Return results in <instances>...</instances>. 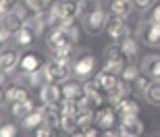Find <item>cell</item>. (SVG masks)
Returning <instances> with one entry per match:
<instances>
[{
    "instance_id": "9c48e42d",
    "label": "cell",
    "mask_w": 160,
    "mask_h": 137,
    "mask_svg": "<svg viewBox=\"0 0 160 137\" xmlns=\"http://www.w3.org/2000/svg\"><path fill=\"white\" fill-rule=\"evenodd\" d=\"M56 12L60 15V19L65 21V27H67L79 17V2L77 0H65L56 6Z\"/></svg>"
},
{
    "instance_id": "7402d4cb",
    "label": "cell",
    "mask_w": 160,
    "mask_h": 137,
    "mask_svg": "<svg viewBox=\"0 0 160 137\" xmlns=\"http://www.w3.org/2000/svg\"><path fill=\"white\" fill-rule=\"evenodd\" d=\"M6 100H8V104H12V102L29 100V95H27V90H25V87H21V85H11V87L6 90Z\"/></svg>"
},
{
    "instance_id": "4316f807",
    "label": "cell",
    "mask_w": 160,
    "mask_h": 137,
    "mask_svg": "<svg viewBox=\"0 0 160 137\" xmlns=\"http://www.w3.org/2000/svg\"><path fill=\"white\" fill-rule=\"evenodd\" d=\"M96 8H100V0H79V17L81 19L92 15Z\"/></svg>"
},
{
    "instance_id": "ba28073f",
    "label": "cell",
    "mask_w": 160,
    "mask_h": 137,
    "mask_svg": "<svg viewBox=\"0 0 160 137\" xmlns=\"http://www.w3.org/2000/svg\"><path fill=\"white\" fill-rule=\"evenodd\" d=\"M40 98H42V104H60V100L65 98L62 85L60 83H44L40 87Z\"/></svg>"
},
{
    "instance_id": "30bf717a",
    "label": "cell",
    "mask_w": 160,
    "mask_h": 137,
    "mask_svg": "<svg viewBox=\"0 0 160 137\" xmlns=\"http://www.w3.org/2000/svg\"><path fill=\"white\" fill-rule=\"evenodd\" d=\"M19 60H21V54L15 48H0V69L4 73L15 71L19 66Z\"/></svg>"
},
{
    "instance_id": "60d3db41",
    "label": "cell",
    "mask_w": 160,
    "mask_h": 137,
    "mask_svg": "<svg viewBox=\"0 0 160 137\" xmlns=\"http://www.w3.org/2000/svg\"><path fill=\"white\" fill-rule=\"evenodd\" d=\"M150 21L156 25H160V4H156L154 8H152V12H150Z\"/></svg>"
},
{
    "instance_id": "6da1fadb",
    "label": "cell",
    "mask_w": 160,
    "mask_h": 137,
    "mask_svg": "<svg viewBox=\"0 0 160 137\" xmlns=\"http://www.w3.org/2000/svg\"><path fill=\"white\" fill-rule=\"evenodd\" d=\"M79 42V33L75 29V25H67V27H52L48 33V48L56 52L62 46H71V44Z\"/></svg>"
},
{
    "instance_id": "f35d334b",
    "label": "cell",
    "mask_w": 160,
    "mask_h": 137,
    "mask_svg": "<svg viewBox=\"0 0 160 137\" xmlns=\"http://www.w3.org/2000/svg\"><path fill=\"white\" fill-rule=\"evenodd\" d=\"M152 4H154V0H133V6H137L139 11H148L152 8Z\"/></svg>"
},
{
    "instance_id": "4dcf8cb0",
    "label": "cell",
    "mask_w": 160,
    "mask_h": 137,
    "mask_svg": "<svg viewBox=\"0 0 160 137\" xmlns=\"http://www.w3.org/2000/svg\"><path fill=\"white\" fill-rule=\"evenodd\" d=\"M123 60H125V58H121V60H106V62H104V69H102V71L112 73V75H121V71L125 69Z\"/></svg>"
},
{
    "instance_id": "603a6c76",
    "label": "cell",
    "mask_w": 160,
    "mask_h": 137,
    "mask_svg": "<svg viewBox=\"0 0 160 137\" xmlns=\"http://www.w3.org/2000/svg\"><path fill=\"white\" fill-rule=\"evenodd\" d=\"M143 95H146V100H148L152 106H160V79H154V81L150 83V87L143 91Z\"/></svg>"
},
{
    "instance_id": "3957f363",
    "label": "cell",
    "mask_w": 160,
    "mask_h": 137,
    "mask_svg": "<svg viewBox=\"0 0 160 137\" xmlns=\"http://www.w3.org/2000/svg\"><path fill=\"white\" fill-rule=\"evenodd\" d=\"M106 33L112 42L121 44L125 37H129V25L125 23V17H119V15H110L106 21Z\"/></svg>"
},
{
    "instance_id": "7c38bea8",
    "label": "cell",
    "mask_w": 160,
    "mask_h": 137,
    "mask_svg": "<svg viewBox=\"0 0 160 137\" xmlns=\"http://www.w3.org/2000/svg\"><path fill=\"white\" fill-rule=\"evenodd\" d=\"M96 69V58L92 54H83L81 58L75 60V65H73V73L77 75V77H89Z\"/></svg>"
},
{
    "instance_id": "ac0fdd59",
    "label": "cell",
    "mask_w": 160,
    "mask_h": 137,
    "mask_svg": "<svg viewBox=\"0 0 160 137\" xmlns=\"http://www.w3.org/2000/svg\"><path fill=\"white\" fill-rule=\"evenodd\" d=\"M62 94H65V98H75V100H79V98L85 95V91H83L81 83H77V81H69V79H67L65 83H62Z\"/></svg>"
},
{
    "instance_id": "e0dca14e",
    "label": "cell",
    "mask_w": 160,
    "mask_h": 137,
    "mask_svg": "<svg viewBox=\"0 0 160 137\" xmlns=\"http://www.w3.org/2000/svg\"><path fill=\"white\" fill-rule=\"evenodd\" d=\"M31 110H36L33 108V102L31 100H23V102H12L11 104V114L12 116H17V119H23Z\"/></svg>"
},
{
    "instance_id": "8992f818",
    "label": "cell",
    "mask_w": 160,
    "mask_h": 137,
    "mask_svg": "<svg viewBox=\"0 0 160 137\" xmlns=\"http://www.w3.org/2000/svg\"><path fill=\"white\" fill-rule=\"evenodd\" d=\"M25 21H27V19H25V11H21V8H12L11 12H6V15L0 17V25H2L11 36H15V33L23 27Z\"/></svg>"
},
{
    "instance_id": "44dd1931",
    "label": "cell",
    "mask_w": 160,
    "mask_h": 137,
    "mask_svg": "<svg viewBox=\"0 0 160 137\" xmlns=\"http://www.w3.org/2000/svg\"><path fill=\"white\" fill-rule=\"evenodd\" d=\"M114 108H117V114H119V116H125V114H137V112H139V104L133 102V100H129V98L121 100Z\"/></svg>"
},
{
    "instance_id": "ffe728a7",
    "label": "cell",
    "mask_w": 160,
    "mask_h": 137,
    "mask_svg": "<svg viewBox=\"0 0 160 137\" xmlns=\"http://www.w3.org/2000/svg\"><path fill=\"white\" fill-rule=\"evenodd\" d=\"M40 125H44V110H31L27 116H23L25 129H38Z\"/></svg>"
},
{
    "instance_id": "1f68e13d",
    "label": "cell",
    "mask_w": 160,
    "mask_h": 137,
    "mask_svg": "<svg viewBox=\"0 0 160 137\" xmlns=\"http://www.w3.org/2000/svg\"><path fill=\"white\" fill-rule=\"evenodd\" d=\"M54 58L60 60V62H71V58H73V44H71V46L58 48V50L54 52Z\"/></svg>"
},
{
    "instance_id": "9a60e30c",
    "label": "cell",
    "mask_w": 160,
    "mask_h": 137,
    "mask_svg": "<svg viewBox=\"0 0 160 137\" xmlns=\"http://www.w3.org/2000/svg\"><path fill=\"white\" fill-rule=\"evenodd\" d=\"M96 120L102 129H112L114 123H117V110L114 108H100L96 114Z\"/></svg>"
},
{
    "instance_id": "484cf974",
    "label": "cell",
    "mask_w": 160,
    "mask_h": 137,
    "mask_svg": "<svg viewBox=\"0 0 160 137\" xmlns=\"http://www.w3.org/2000/svg\"><path fill=\"white\" fill-rule=\"evenodd\" d=\"M60 129L65 133H79V125H77V116L75 114H62V120H60Z\"/></svg>"
},
{
    "instance_id": "b9f144b4",
    "label": "cell",
    "mask_w": 160,
    "mask_h": 137,
    "mask_svg": "<svg viewBox=\"0 0 160 137\" xmlns=\"http://www.w3.org/2000/svg\"><path fill=\"white\" fill-rule=\"evenodd\" d=\"M8 37H11V33H8V31L0 25V46H4V44L8 42Z\"/></svg>"
},
{
    "instance_id": "f1b7e54d",
    "label": "cell",
    "mask_w": 160,
    "mask_h": 137,
    "mask_svg": "<svg viewBox=\"0 0 160 137\" xmlns=\"http://www.w3.org/2000/svg\"><path fill=\"white\" fill-rule=\"evenodd\" d=\"M104 56H106V60H121L125 58V54H123V48H121V44L112 42L110 46L104 50Z\"/></svg>"
},
{
    "instance_id": "d6a6232c",
    "label": "cell",
    "mask_w": 160,
    "mask_h": 137,
    "mask_svg": "<svg viewBox=\"0 0 160 137\" xmlns=\"http://www.w3.org/2000/svg\"><path fill=\"white\" fill-rule=\"evenodd\" d=\"M25 6H27V8H31L33 12L48 11V4H46V0H25Z\"/></svg>"
},
{
    "instance_id": "cb8c5ba5",
    "label": "cell",
    "mask_w": 160,
    "mask_h": 137,
    "mask_svg": "<svg viewBox=\"0 0 160 137\" xmlns=\"http://www.w3.org/2000/svg\"><path fill=\"white\" fill-rule=\"evenodd\" d=\"M133 8V4L129 2H121V0H110V4H108V11L110 15H119V17H127Z\"/></svg>"
},
{
    "instance_id": "2e32d148",
    "label": "cell",
    "mask_w": 160,
    "mask_h": 137,
    "mask_svg": "<svg viewBox=\"0 0 160 137\" xmlns=\"http://www.w3.org/2000/svg\"><path fill=\"white\" fill-rule=\"evenodd\" d=\"M143 73L150 79H160V56H146V60H143Z\"/></svg>"
},
{
    "instance_id": "277c9868",
    "label": "cell",
    "mask_w": 160,
    "mask_h": 137,
    "mask_svg": "<svg viewBox=\"0 0 160 137\" xmlns=\"http://www.w3.org/2000/svg\"><path fill=\"white\" fill-rule=\"evenodd\" d=\"M106 21H108V15L104 8H96L92 15H88V17L83 19V27H85V31L88 33H92V36H98V33H102V31L106 29Z\"/></svg>"
},
{
    "instance_id": "8fae6325",
    "label": "cell",
    "mask_w": 160,
    "mask_h": 137,
    "mask_svg": "<svg viewBox=\"0 0 160 137\" xmlns=\"http://www.w3.org/2000/svg\"><path fill=\"white\" fill-rule=\"evenodd\" d=\"M139 36L146 46H160V25L152 23V21L143 23L139 29Z\"/></svg>"
},
{
    "instance_id": "7bdbcfd3",
    "label": "cell",
    "mask_w": 160,
    "mask_h": 137,
    "mask_svg": "<svg viewBox=\"0 0 160 137\" xmlns=\"http://www.w3.org/2000/svg\"><path fill=\"white\" fill-rule=\"evenodd\" d=\"M81 135H85V137H96V135H98V131H96L94 127H85V129H81Z\"/></svg>"
},
{
    "instance_id": "5bb4252c",
    "label": "cell",
    "mask_w": 160,
    "mask_h": 137,
    "mask_svg": "<svg viewBox=\"0 0 160 137\" xmlns=\"http://www.w3.org/2000/svg\"><path fill=\"white\" fill-rule=\"evenodd\" d=\"M19 69L23 73H33V71H40L42 69V56L36 52H25L23 56H21V60H19Z\"/></svg>"
},
{
    "instance_id": "836d02e7",
    "label": "cell",
    "mask_w": 160,
    "mask_h": 137,
    "mask_svg": "<svg viewBox=\"0 0 160 137\" xmlns=\"http://www.w3.org/2000/svg\"><path fill=\"white\" fill-rule=\"evenodd\" d=\"M83 91H85V95H94V94H100V85H98V81L96 79H92V81H88V83H83ZM104 94V91H102Z\"/></svg>"
},
{
    "instance_id": "ab89813d",
    "label": "cell",
    "mask_w": 160,
    "mask_h": 137,
    "mask_svg": "<svg viewBox=\"0 0 160 137\" xmlns=\"http://www.w3.org/2000/svg\"><path fill=\"white\" fill-rule=\"evenodd\" d=\"M52 133H54V129H50L48 125H40V127L36 129V135H38V137H50Z\"/></svg>"
},
{
    "instance_id": "e575fe53",
    "label": "cell",
    "mask_w": 160,
    "mask_h": 137,
    "mask_svg": "<svg viewBox=\"0 0 160 137\" xmlns=\"http://www.w3.org/2000/svg\"><path fill=\"white\" fill-rule=\"evenodd\" d=\"M88 98V106L94 110V108H100L102 106V102H104V95H102V91L100 94H94V95H85Z\"/></svg>"
},
{
    "instance_id": "4fadbf2b",
    "label": "cell",
    "mask_w": 160,
    "mask_h": 137,
    "mask_svg": "<svg viewBox=\"0 0 160 137\" xmlns=\"http://www.w3.org/2000/svg\"><path fill=\"white\" fill-rule=\"evenodd\" d=\"M129 95H131V87H129V83H127V81H123V79H121L114 87H110V90L106 91V98L110 100V104H112V106H117L121 100L129 98Z\"/></svg>"
},
{
    "instance_id": "8d00e7d4",
    "label": "cell",
    "mask_w": 160,
    "mask_h": 137,
    "mask_svg": "<svg viewBox=\"0 0 160 137\" xmlns=\"http://www.w3.org/2000/svg\"><path fill=\"white\" fill-rule=\"evenodd\" d=\"M15 135H17V127L15 125H8L6 123V125L0 127V137H15Z\"/></svg>"
},
{
    "instance_id": "f546056e",
    "label": "cell",
    "mask_w": 160,
    "mask_h": 137,
    "mask_svg": "<svg viewBox=\"0 0 160 137\" xmlns=\"http://www.w3.org/2000/svg\"><path fill=\"white\" fill-rule=\"evenodd\" d=\"M121 77H123V81H127V83H135V79L139 77V69H137L135 65H127L121 71Z\"/></svg>"
},
{
    "instance_id": "5b68a950",
    "label": "cell",
    "mask_w": 160,
    "mask_h": 137,
    "mask_svg": "<svg viewBox=\"0 0 160 137\" xmlns=\"http://www.w3.org/2000/svg\"><path fill=\"white\" fill-rule=\"evenodd\" d=\"M40 33L42 31H40V25L36 23V19H33V21H25L23 27L15 33V42H17L19 46H23V48H29L31 44L38 40Z\"/></svg>"
},
{
    "instance_id": "d590c367",
    "label": "cell",
    "mask_w": 160,
    "mask_h": 137,
    "mask_svg": "<svg viewBox=\"0 0 160 137\" xmlns=\"http://www.w3.org/2000/svg\"><path fill=\"white\" fill-rule=\"evenodd\" d=\"M12 8H17V0H0V17L11 12Z\"/></svg>"
},
{
    "instance_id": "bcb514c9",
    "label": "cell",
    "mask_w": 160,
    "mask_h": 137,
    "mask_svg": "<svg viewBox=\"0 0 160 137\" xmlns=\"http://www.w3.org/2000/svg\"><path fill=\"white\" fill-rule=\"evenodd\" d=\"M54 2H56V0H46V4H48V6H52Z\"/></svg>"
},
{
    "instance_id": "83f0119b",
    "label": "cell",
    "mask_w": 160,
    "mask_h": 137,
    "mask_svg": "<svg viewBox=\"0 0 160 137\" xmlns=\"http://www.w3.org/2000/svg\"><path fill=\"white\" fill-rule=\"evenodd\" d=\"M75 116H77L79 129H85V127H89V125H92V120H94V110H92V108H85V110H79Z\"/></svg>"
},
{
    "instance_id": "7a4b0ae2",
    "label": "cell",
    "mask_w": 160,
    "mask_h": 137,
    "mask_svg": "<svg viewBox=\"0 0 160 137\" xmlns=\"http://www.w3.org/2000/svg\"><path fill=\"white\" fill-rule=\"evenodd\" d=\"M44 73H46V81L48 83H65L67 79L73 75V66L71 62H60V60H50L44 66Z\"/></svg>"
},
{
    "instance_id": "52a82bcc",
    "label": "cell",
    "mask_w": 160,
    "mask_h": 137,
    "mask_svg": "<svg viewBox=\"0 0 160 137\" xmlns=\"http://www.w3.org/2000/svg\"><path fill=\"white\" fill-rule=\"evenodd\" d=\"M143 133V123L137 114H125L121 116V131L119 135H125V137H137Z\"/></svg>"
},
{
    "instance_id": "d4e9b609",
    "label": "cell",
    "mask_w": 160,
    "mask_h": 137,
    "mask_svg": "<svg viewBox=\"0 0 160 137\" xmlns=\"http://www.w3.org/2000/svg\"><path fill=\"white\" fill-rule=\"evenodd\" d=\"M121 48H123V54H125V60H133L137 56V42L133 40V37H125L123 42H121Z\"/></svg>"
},
{
    "instance_id": "d6986e66",
    "label": "cell",
    "mask_w": 160,
    "mask_h": 137,
    "mask_svg": "<svg viewBox=\"0 0 160 137\" xmlns=\"http://www.w3.org/2000/svg\"><path fill=\"white\" fill-rule=\"evenodd\" d=\"M96 81H98V85H100V90L104 91V94H106L108 90H110V87H114V85L119 83V79L114 77L112 73H106V71H100L98 73V75H96Z\"/></svg>"
},
{
    "instance_id": "f6af8a7d",
    "label": "cell",
    "mask_w": 160,
    "mask_h": 137,
    "mask_svg": "<svg viewBox=\"0 0 160 137\" xmlns=\"http://www.w3.org/2000/svg\"><path fill=\"white\" fill-rule=\"evenodd\" d=\"M2 79H4V71L0 69V83H2Z\"/></svg>"
},
{
    "instance_id": "ee69618b",
    "label": "cell",
    "mask_w": 160,
    "mask_h": 137,
    "mask_svg": "<svg viewBox=\"0 0 160 137\" xmlns=\"http://www.w3.org/2000/svg\"><path fill=\"white\" fill-rule=\"evenodd\" d=\"M6 102H8V100H6V90L2 87V83H0V106H4Z\"/></svg>"
},
{
    "instance_id": "74e56055",
    "label": "cell",
    "mask_w": 160,
    "mask_h": 137,
    "mask_svg": "<svg viewBox=\"0 0 160 137\" xmlns=\"http://www.w3.org/2000/svg\"><path fill=\"white\" fill-rule=\"evenodd\" d=\"M150 83H152V81H150L148 77H142V75H139V77L135 79V90L137 91H146L150 87Z\"/></svg>"
}]
</instances>
